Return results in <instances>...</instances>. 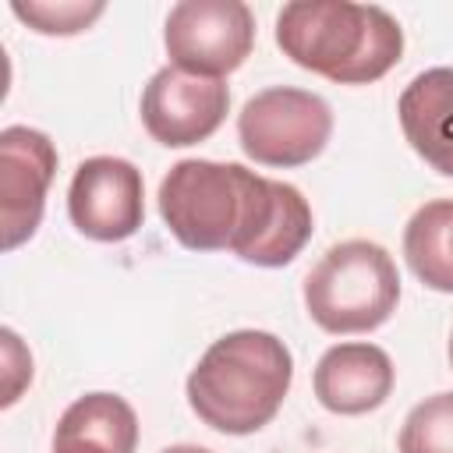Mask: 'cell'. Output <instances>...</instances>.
<instances>
[{
	"mask_svg": "<svg viewBox=\"0 0 453 453\" xmlns=\"http://www.w3.org/2000/svg\"><path fill=\"white\" fill-rule=\"evenodd\" d=\"M159 216L191 251H234L241 262L276 269L311 237V205L287 184L241 163L180 159L159 184Z\"/></svg>",
	"mask_w": 453,
	"mask_h": 453,
	"instance_id": "cell-1",
	"label": "cell"
},
{
	"mask_svg": "<svg viewBox=\"0 0 453 453\" xmlns=\"http://www.w3.org/2000/svg\"><path fill=\"white\" fill-rule=\"evenodd\" d=\"M276 46L311 74L340 85H368L396 67L403 28L375 4L294 0L276 14Z\"/></svg>",
	"mask_w": 453,
	"mask_h": 453,
	"instance_id": "cell-2",
	"label": "cell"
},
{
	"mask_svg": "<svg viewBox=\"0 0 453 453\" xmlns=\"http://www.w3.org/2000/svg\"><path fill=\"white\" fill-rule=\"evenodd\" d=\"M294 357L276 333L234 329L209 343L188 375V403L223 435L265 428L287 400Z\"/></svg>",
	"mask_w": 453,
	"mask_h": 453,
	"instance_id": "cell-3",
	"label": "cell"
},
{
	"mask_svg": "<svg viewBox=\"0 0 453 453\" xmlns=\"http://www.w3.org/2000/svg\"><path fill=\"white\" fill-rule=\"evenodd\" d=\"M400 301L393 255L365 237L333 244L304 276V308L326 333H372Z\"/></svg>",
	"mask_w": 453,
	"mask_h": 453,
	"instance_id": "cell-4",
	"label": "cell"
},
{
	"mask_svg": "<svg viewBox=\"0 0 453 453\" xmlns=\"http://www.w3.org/2000/svg\"><path fill=\"white\" fill-rule=\"evenodd\" d=\"M333 134V110L319 92L273 85L255 92L237 113V138L262 166H304Z\"/></svg>",
	"mask_w": 453,
	"mask_h": 453,
	"instance_id": "cell-5",
	"label": "cell"
},
{
	"mask_svg": "<svg viewBox=\"0 0 453 453\" xmlns=\"http://www.w3.org/2000/svg\"><path fill=\"white\" fill-rule=\"evenodd\" d=\"M173 67L202 78L237 71L255 46V14L241 0H180L163 28Z\"/></svg>",
	"mask_w": 453,
	"mask_h": 453,
	"instance_id": "cell-6",
	"label": "cell"
},
{
	"mask_svg": "<svg viewBox=\"0 0 453 453\" xmlns=\"http://www.w3.org/2000/svg\"><path fill=\"white\" fill-rule=\"evenodd\" d=\"M138 110L145 131L159 145L184 149L216 134V127L226 120L230 110V88L223 78H202L166 64L142 88Z\"/></svg>",
	"mask_w": 453,
	"mask_h": 453,
	"instance_id": "cell-7",
	"label": "cell"
},
{
	"mask_svg": "<svg viewBox=\"0 0 453 453\" xmlns=\"http://www.w3.org/2000/svg\"><path fill=\"white\" fill-rule=\"evenodd\" d=\"M67 216L92 241H127L145 219L142 170L120 156L81 159L67 188Z\"/></svg>",
	"mask_w": 453,
	"mask_h": 453,
	"instance_id": "cell-8",
	"label": "cell"
},
{
	"mask_svg": "<svg viewBox=\"0 0 453 453\" xmlns=\"http://www.w3.org/2000/svg\"><path fill=\"white\" fill-rule=\"evenodd\" d=\"M57 173V149L53 142L25 124L0 131V230L4 251L25 244L46 209V191Z\"/></svg>",
	"mask_w": 453,
	"mask_h": 453,
	"instance_id": "cell-9",
	"label": "cell"
},
{
	"mask_svg": "<svg viewBox=\"0 0 453 453\" xmlns=\"http://www.w3.org/2000/svg\"><path fill=\"white\" fill-rule=\"evenodd\" d=\"M393 361L375 343H336L329 347L311 375L315 396L333 414H368L393 393Z\"/></svg>",
	"mask_w": 453,
	"mask_h": 453,
	"instance_id": "cell-10",
	"label": "cell"
},
{
	"mask_svg": "<svg viewBox=\"0 0 453 453\" xmlns=\"http://www.w3.org/2000/svg\"><path fill=\"white\" fill-rule=\"evenodd\" d=\"M403 138L442 177H453V67H428L396 103Z\"/></svg>",
	"mask_w": 453,
	"mask_h": 453,
	"instance_id": "cell-11",
	"label": "cell"
},
{
	"mask_svg": "<svg viewBox=\"0 0 453 453\" xmlns=\"http://www.w3.org/2000/svg\"><path fill=\"white\" fill-rule=\"evenodd\" d=\"M138 414L117 393H85L57 421L53 453H134Z\"/></svg>",
	"mask_w": 453,
	"mask_h": 453,
	"instance_id": "cell-12",
	"label": "cell"
},
{
	"mask_svg": "<svg viewBox=\"0 0 453 453\" xmlns=\"http://www.w3.org/2000/svg\"><path fill=\"white\" fill-rule=\"evenodd\" d=\"M403 255L411 273L439 290L453 294V198L425 202L403 226Z\"/></svg>",
	"mask_w": 453,
	"mask_h": 453,
	"instance_id": "cell-13",
	"label": "cell"
},
{
	"mask_svg": "<svg viewBox=\"0 0 453 453\" xmlns=\"http://www.w3.org/2000/svg\"><path fill=\"white\" fill-rule=\"evenodd\" d=\"M400 453H453V393L425 396L411 407L396 439Z\"/></svg>",
	"mask_w": 453,
	"mask_h": 453,
	"instance_id": "cell-14",
	"label": "cell"
},
{
	"mask_svg": "<svg viewBox=\"0 0 453 453\" xmlns=\"http://www.w3.org/2000/svg\"><path fill=\"white\" fill-rule=\"evenodd\" d=\"M14 18H21L28 28L42 32V35H78L81 28H88L103 11L106 4L103 0H64V4H53V0H14L11 4Z\"/></svg>",
	"mask_w": 453,
	"mask_h": 453,
	"instance_id": "cell-15",
	"label": "cell"
},
{
	"mask_svg": "<svg viewBox=\"0 0 453 453\" xmlns=\"http://www.w3.org/2000/svg\"><path fill=\"white\" fill-rule=\"evenodd\" d=\"M4 336V357H7V389H4V407H11L14 400H18V379L14 375H21L25 382H32V354H25L21 361H14L18 357V333L14 329H4L0 333Z\"/></svg>",
	"mask_w": 453,
	"mask_h": 453,
	"instance_id": "cell-16",
	"label": "cell"
},
{
	"mask_svg": "<svg viewBox=\"0 0 453 453\" xmlns=\"http://www.w3.org/2000/svg\"><path fill=\"white\" fill-rule=\"evenodd\" d=\"M163 453H212L205 446H195V442H177V446H166Z\"/></svg>",
	"mask_w": 453,
	"mask_h": 453,
	"instance_id": "cell-17",
	"label": "cell"
},
{
	"mask_svg": "<svg viewBox=\"0 0 453 453\" xmlns=\"http://www.w3.org/2000/svg\"><path fill=\"white\" fill-rule=\"evenodd\" d=\"M449 365H453V333H449Z\"/></svg>",
	"mask_w": 453,
	"mask_h": 453,
	"instance_id": "cell-18",
	"label": "cell"
}]
</instances>
